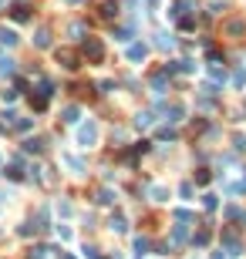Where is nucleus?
<instances>
[{"instance_id":"nucleus-1","label":"nucleus","mask_w":246,"mask_h":259,"mask_svg":"<svg viewBox=\"0 0 246 259\" xmlns=\"http://www.w3.org/2000/svg\"><path fill=\"white\" fill-rule=\"evenodd\" d=\"M81 51H84V57H88V61H95V64L105 57V47H101V40H95V37H88Z\"/></svg>"},{"instance_id":"nucleus-2","label":"nucleus","mask_w":246,"mask_h":259,"mask_svg":"<svg viewBox=\"0 0 246 259\" xmlns=\"http://www.w3.org/2000/svg\"><path fill=\"white\" fill-rule=\"evenodd\" d=\"M78 142H81L84 148H88V145H95V142H98V128L91 125V121H88V125H81V131H78Z\"/></svg>"},{"instance_id":"nucleus-3","label":"nucleus","mask_w":246,"mask_h":259,"mask_svg":"<svg viewBox=\"0 0 246 259\" xmlns=\"http://www.w3.org/2000/svg\"><path fill=\"white\" fill-rule=\"evenodd\" d=\"M57 61H61L68 71H75V68H78V57L71 54V51H57Z\"/></svg>"},{"instance_id":"nucleus-4","label":"nucleus","mask_w":246,"mask_h":259,"mask_svg":"<svg viewBox=\"0 0 246 259\" xmlns=\"http://www.w3.org/2000/svg\"><path fill=\"white\" fill-rule=\"evenodd\" d=\"M128 61H145V44H132L128 47Z\"/></svg>"},{"instance_id":"nucleus-5","label":"nucleus","mask_w":246,"mask_h":259,"mask_svg":"<svg viewBox=\"0 0 246 259\" xmlns=\"http://www.w3.org/2000/svg\"><path fill=\"white\" fill-rule=\"evenodd\" d=\"M118 14V0H105V7H101V17H115Z\"/></svg>"},{"instance_id":"nucleus-6","label":"nucleus","mask_w":246,"mask_h":259,"mask_svg":"<svg viewBox=\"0 0 246 259\" xmlns=\"http://www.w3.org/2000/svg\"><path fill=\"white\" fill-rule=\"evenodd\" d=\"M0 44H7V47H14V44H17V34L3 27V31H0Z\"/></svg>"},{"instance_id":"nucleus-7","label":"nucleus","mask_w":246,"mask_h":259,"mask_svg":"<svg viewBox=\"0 0 246 259\" xmlns=\"http://www.w3.org/2000/svg\"><path fill=\"white\" fill-rule=\"evenodd\" d=\"M108 225H112L115 232H125V229H128V222H125V216H112V222H108Z\"/></svg>"},{"instance_id":"nucleus-8","label":"nucleus","mask_w":246,"mask_h":259,"mask_svg":"<svg viewBox=\"0 0 246 259\" xmlns=\"http://www.w3.org/2000/svg\"><path fill=\"white\" fill-rule=\"evenodd\" d=\"M149 125H152V114H149V111L135 114V128H149Z\"/></svg>"},{"instance_id":"nucleus-9","label":"nucleus","mask_w":246,"mask_h":259,"mask_svg":"<svg viewBox=\"0 0 246 259\" xmlns=\"http://www.w3.org/2000/svg\"><path fill=\"white\" fill-rule=\"evenodd\" d=\"M155 44H159V47H172L175 40H172V34H165V31H162V34H155Z\"/></svg>"},{"instance_id":"nucleus-10","label":"nucleus","mask_w":246,"mask_h":259,"mask_svg":"<svg viewBox=\"0 0 246 259\" xmlns=\"http://www.w3.org/2000/svg\"><path fill=\"white\" fill-rule=\"evenodd\" d=\"M64 162L75 168V172H84V162H81V158H75V155H64Z\"/></svg>"},{"instance_id":"nucleus-11","label":"nucleus","mask_w":246,"mask_h":259,"mask_svg":"<svg viewBox=\"0 0 246 259\" xmlns=\"http://www.w3.org/2000/svg\"><path fill=\"white\" fill-rule=\"evenodd\" d=\"M0 74H14V61L10 57H0Z\"/></svg>"},{"instance_id":"nucleus-12","label":"nucleus","mask_w":246,"mask_h":259,"mask_svg":"<svg viewBox=\"0 0 246 259\" xmlns=\"http://www.w3.org/2000/svg\"><path fill=\"white\" fill-rule=\"evenodd\" d=\"M64 121H68V125H75V121H78V108H75V105L64 108Z\"/></svg>"},{"instance_id":"nucleus-13","label":"nucleus","mask_w":246,"mask_h":259,"mask_svg":"<svg viewBox=\"0 0 246 259\" xmlns=\"http://www.w3.org/2000/svg\"><path fill=\"white\" fill-rule=\"evenodd\" d=\"M165 114H169V121H179V118H182V108H179V105H172Z\"/></svg>"},{"instance_id":"nucleus-14","label":"nucleus","mask_w":246,"mask_h":259,"mask_svg":"<svg viewBox=\"0 0 246 259\" xmlns=\"http://www.w3.org/2000/svg\"><path fill=\"white\" fill-rule=\"evenodd\" d=\"M152 195H155V199H159V202H162V199H169V192H165V188H162V185H155V188H152Z\"/></svg>"},{"instance_id":"nucleus-15","label":"nucleus","mask_w":246,"mask_h":259,"mask_svg":"<svg viewBox=\"0 0 246 259\" xmlns=\"http://www.w3.org/2000/svg\"><path fill=\"white\" fill-rule=\"evenodd\" d=\"M47 44H51V34H47V31H41V34H38V47H47Z\"/></svg>"},{"instance_id":"nucleus-16","label":"nucleus","mask_w":246,"mask_h":259,"mask_svg":"<svg viewBox=\"0 0 246 259\" xmlns=\"http://www.w3.org/2000/svg\"><path fill=\"white\" fill-rule=\"evenodd\" d=\"M24 148H27V151H41V148H44V145H41L38 138H31V142H24Z\"/></svg>"},{"instance_id":"nucleus-17","label":"nucleus","mask_w":246,"mask_h":259,"mask_svg":"<svg viewBox=\"0 0 246 259\" xmlns=\"http://www.w3.org/2000/svg\"><path fill=\"white\" fill-rule=\"evenodd\" d=\"M135 249H138V256L149 253V239H135Z\"/></svg>"},{"instance_id":"nucleus-18","label":"nucleus","mask_w":246,"mask_h":259,"mask_svg":"<svg viewBox=\"0 0 246 259\" xmlns=\"http://www.w3.org/2000/svg\"><path fill=\"white\" fill-rule=\"evenodd\" d=\"M233 84H236V88H243V84H246V74L236 71V74H233Z\"/></svg>"},{"instance_id":"nucleus-19","label":"nucleus","mask_w":246,"mask_h":259,"mask_svg":"<svg viewBox=\"0 0 246 259\" xmlns=\"http://www.w3.org/2000/svg\"><path fill=\"white\" fill-rule=\"evenodd\" d=\"M203 205H206L209 212H212V209H216V205H219V202H216V195H206V199H203Z\"/></svg>"},{"instance_id":"nucleus-20","label":"nucleus","mask_w":246,"mask_h":259,"mask_svg":"<svg viewBox=\"0 0 246 259\" xmlns=\"http://www.w3.org/2000/svg\"><path fill=\"white\" fill-rule=\"evenodd\" d=\"M3 199H7V195H3V192H0V205H3Z\"/></svg>"},{"instance_id":"nucleus-21","label":"nucleus","mask_w":246,"mask_h":259,"mask_svg":"<svg viewBox=\"0 0 246 259\" xmlns=\"http://www.w3.org/2000/svg\"><path fill=\"white\" fill-rule=\"evenodd\" d=\"M68 3H81V0H68Z\"/></svg>"}]
</instances>
